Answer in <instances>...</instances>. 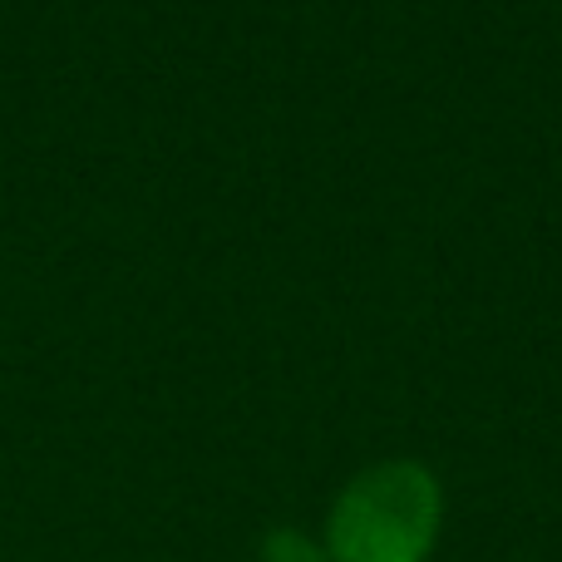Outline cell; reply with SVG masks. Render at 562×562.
<instances>
[{"instance_id":"obj_2","label":"cell","mask_w":562,"mask_h":562,"mask_svg":"<svg viewBox=\"0 0 562 562\" xmlns=\"http://www.w3.org/2000/svg\"><path fill=\"white\" fill-rule=\"evenodd\" d=\"M262 562H330V553L321 543H311L306 533H296V528H277V533H267Z\"/></svg>"},{"instance_id":"obj_1","label":"cell","mask_w":562,"mask_h":562,"mask_svg":"<svg viewBox=\"0 0 562 562\" xmlns=\"http://www.w3.org/2000/svg\"><path fill=\"white\" fill-rule=\"evenodd\" d=\"M445 498L425 464L385 459L340 488L326 518L330 562H425L439 538Z\"/></svg>"}]
</instances>
